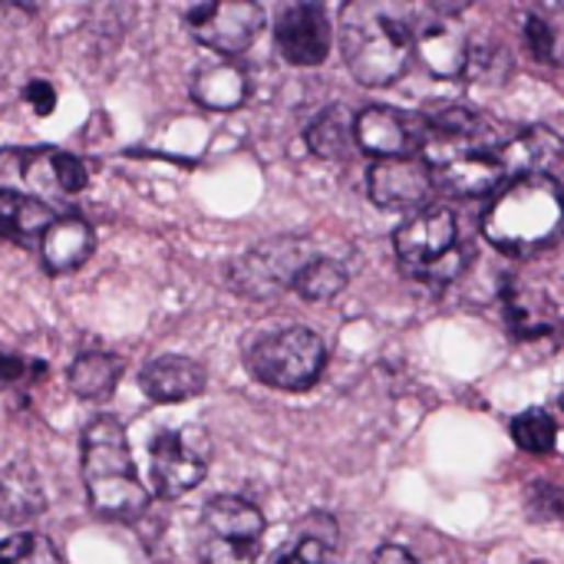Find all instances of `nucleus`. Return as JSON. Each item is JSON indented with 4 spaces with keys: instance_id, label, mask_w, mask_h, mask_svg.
Returning <instances> with one entry per match:
<instances>
[{
    "instance_id": "1",
    "label": "nucleus",
    "mask_w": 564,
    "mask_h": 564,
    "mask_svg": "<svg viewBox=\"0 0 564 564\" xmlns=\"http://www.w3.org/2000/svg\"><path fill=\"white\" fill-rule=\"evenodd\" d=\"M340 54L360 87L396 83L413 57L409 11L383 0L350 4L340 14Z\"/></svg>"
},
{
    "instance_id": "2",
    "label": "nucleus",
    "mask_w": 564,
    "mask_h": 564,
    "mask_svg": "<svg viewBox=\"0 0 564 564\" xmlns=\"http://www.w3.org/2000/svg\"><path fill=\"white\" fill-rule=\"evenodd\" d=\"M561 215L554 179H511L492 195L482 215V235L508 258H531L557 241Z\"/></svg>"
},
{
    "instance_id": "3",
    "label": "nucleus",
    "mask_w": 564,
    "mask_h": 564,
    "mask_svg": "<svg viewBox=\"0 0 564 564\" xmlns=\"http://www.w3.org/2000/svg\"><path fill=\"white\" fill-rule=\"evenodd\" d=\"M83 485L93 511L116 521H136L149 508L139 482L126 426L116 416H97L83 429Z\"/></svg>"
},
{
    "instance_id": "4",
    "label": "nucleus",
    "mask_w": 564,
    "mask_h": 564,
    "mask_svg": "<svg viewBox=\"0 0 564 564\" xmlns=\"http://www.w3.org/2000/svg\"><path fill=\"white\" fill-rule=\"evenodd\" d=\"M403 271L426 284H449L462 274L465 255L459 248L455 215L442 205L416 208L393 235Z\"/></svg>"
},
{
    "instance_id": "5",
    "label": "nucleus",
    "mask_w": 564,
    "mask_h": 564,
    "mask_svg": "<svg viewBox=\"0 0 564 564\" xmlns=\"http://www.w3.org/2000/svg\"><path fill=\"white\" fill-rule=\"evenodd\" d=\"M264 538V515L241 495H215L195 528L199 564H255Z\"/></svg>"
},
{
    "instance_id": "6",
    "label": "nucleus",
    "mask_w": 564,
    "mask_h": 564,
    "mask_svg": "<svg viewBox=\"0 0 564 564\" xmlns=\"http://www.w3.org/2000/svg\"><path fill=\"white\" fill-rule=\"evenodd\" d=\"M245 360L258 383L297 393V390H311L320 380L327 363V347L307 327H284L251 343Z\"/></svg>"
},
{
    "instance_id": "7",
    "label": "nucleus",
    "mask_w": 564,
    "mask_h": 564,
    "mask_svg": "<svg viewBox=\"0 0 564 564\" xmlns=\"http://www.w3.org/2000/svg\"><path fill=\"white\" fill-rule=\"evenodd\" d=\"M314 245L297 235H281L255 245L228 264V284L238 297L271 301L284 287H294L297 274L314 261Z\"/></svg>"
},
{
    "instance_id": "8",
    "label": "nucleus",
    "mask_w": 564,
    "mask_h": 564,
    "mask_svg": "<svg viewBox=\"0 0 564 564\" xmlns=\"http://www.w3.org/2000/svg\"><path fill=\"white\" fill-rule=\"evenodd\" d=\"M212 462V442L205 429L199 426H182V429H166L153 439L149 445V475L159 492V498H179L192 492Z\"/></svg>"
},
{
    "instance_id": "9",
    "label": "nucleus",
    "mask_w": 564,
    "mask_h": 564,
    "mask_svg": "<svg viewBox=\"0 0 564 564\" xmlns=\"http://www.w3.org/2000/svg\"><path fill=\"white\" fill-rule=\"evenodd\" d=\"M192 37L215 50V54H245L261 27H264V11L251 0H232V4H199L185 14Z\"/></svg>"
},
{
    "instance_id": "10",
    "label": "nucleus",
    "mask_w": 564,
    "mask_h": 564,
    "mask_svg": "<svg viewBox=\"0 0 564 564\" xmlns=\"http://www.w3.org/2000/svg\"><path fill=\"white\" fill-rule=\"evenodd\" d=\"M330 37L324 4H287L274 18V44L291 67H320L330 54Z\"/></svg>"
},
{
    "instance_id": "11",
    "label": "nucleus",
    "mask_w": 564,
    "mask_h": 564,
    "mask_svg": "<svg viewBox=\"0 0 564 564\" xmlns=\"http://www.w3.org/2000/svg\"><path fill=\"white\" fill-rule=\"evenodd\" d=\"M370 199L390 212H416L432 195V169L419 156L376 159L366 176Z\"/></svg>"
},
{
    "instance_id": "12",
    "label": "nucleus",
    "mask_w": 564,
    "mask_h": 564,
    "mask_svg": "<svg viewBox=\"0 0 564 564\" xmlns=\"http://www.w3.org/2000/svg\"><path fill=\"white\" fill-rule=\"evenodd\" d=\"M353 143L376 159L419 153V116H403L390 106H366L353 116Z\"/></svg>"
},
{
    "instance_id": "13",
    "label": "nucleus",
    "mask_w": 564,
    "mask_h": 564,
    "mask_svg": "<svg viewBox=\"0 0 564 564\" xmlns=\"http://www.w3.org/2000/svg\"><path fill=\"white\" fill-rule=\"evenodd\" d=\"M469 37L449 14H432L413 31V54L439 80H459L469 60Z\"/></svg>"
},
{
    "instance_id": "14",
    "label": "nucleus",
    "mask_w": 564,
    "mask_h": 564,
    "mask_svg": "<svg viewBox=\"0 0 564 564\" xmlns=\"http://www.w3.org/2000/svg\"><path fill=\"white\" fill-rule=\"evenodd\" d=\"M505 169L498 166L492 149H472L459 153L439 166H432V185L442 189L452 199H482L495 195L505 185Z\"/></svg>"
},
{
    "instance_id": "15",
    "label": "nucleus",
    "mask_w": 564,
    "mask_h": 564,
    "mask_svg": "<svg viewBox=\"0 0 564 564\" xmlns=\"http://www.w3.org/2000/svg\"><path fill=\"white\" fill-rule=\"evenodd\" d=\"M498 166L505 169V179H554L557 162H561V139L548 126H531L498 146H492Z\"/></svg>"
},
{
    "instance_id": "16",
    "label": "nucleus",
    "mask_w": 564,
    "mask_h": 564,
    "mask_svg": "<svg viewBox=\"0 0 564 564\" xmlns=\"http://www.w3.org/2000/svg\"><path fill=\"white\" fill-rule=\"evenodd\" d=\"M208 383V373L199 360L192 357H179V353H169V357H156L153 363L143 366L139 373V386L143 393L153 399V403H185V399H195L202 396Z\"/></svg>"
},
{
    "instance_id": "17",
    "label": "nucleus",
    "mask_w": 564,
    "mask_h": 564,
    "mask_svg": "<svg viewBox=\"0 0 564 564\" xmlns=\"http://www.w3.org/2000/svg\"><path fill=\"white\" fill-rule=\"evenodd\" d=\"M0 192L27 195L47 205L57 189L54 179V149H4L0 153Z\"/></svg>"
},
{
    "instance_id": "18",
    "label": "nucleus",
    "mask_w": 564,
    "mask_h": 564,
    "mask_svg": "<svg viewBox=\"0 0 564 564\" xmlns=\"http://www.w3.org/2000/svg\"><path fill=\"white\" fill-rule=\"evenodd\" d=\"M93 248H97V235L90 222L80 215H60L41 235V255H44L47 271L54 274L77 271L93 255Z\"/></svg>"
},
{
    "instance_id": "19",
    "label": "nucleus",
    "mask_w": 564,
    "mask_h": 564,
    "mask_svg": "<svg viewBox=\"0 0 564 564\" xmlns=\"http://www.w3.org/2000/svg\"><path fill=\"white\" fill-rule=\"evenodd\" d=\"M501 314H505L508 330L518 340H541V337L554 334V327H557L554 304L541 291L521 287L518 281H508L501 287Z\"/></svg>"
},
{
    "instance_id": "20",
    "label": "nucleus",
    "mask_w": 564,
    "mask_h": 564,
    "mask_svg": "<svg viewBox=\"0 0 564 564\" xmlns=\"http://www.w3.org/2000/svg\"><path fill=\"white\" fill-rule=\"evenodd\" d=\"M44 508H47V495L31 462H11L0 472V521L27 524L37 515H44Z\"/></svg>"
},
{
    "instance_id": "21",
    "label": "nucleus",
    "mask_w": 564,
    "mask_h": 564,
    "mask_svg": "<svg viewBox=\"0 0 564 564\" xmlns=\"http://www.w3.org/2000/svg\"><path fill=\"white\" fill-rule=\"evenodd\" d=\"M192 100L212 113H232L248 100V74L235 64H212L192 77Z\"/></svg>"
},
{
    "instance_id": "22",
    "label": "nucleus",
    "mask_w": 564,
    "mask_h": 564,
    "mask_svg": "<svg viewBox=\"0 0 564 564\" xmlns=\"http://www.w3.org/2000/svg\"><path fill=\"white\" fill-rule=\"evenodd\" d=\"M337 541H340L337 518L327 511H307L301 521H294V528L281 548H287L304 564H327V557L337 551Z\"/></svg>"
},
{
    "instance_id": "23",
    "label": "nucleus",
    "mask_w": 564,
    "mask_h": 564,
    "mask_svg": "<svg viewBox=\"0 0 564 564\" xmlns=\"http://www.w3.org/2000/svg\"><path fill=\"white\" fill-rule=\"evenodd\" d=\"M123 380V360L103 350H87L70 366V390L80 399H110Z\"/></svg>"
},
{
    "instance_id": "24",
    "label": "nucleus",
    "mask_w": 564,
    "mask_h": 564,
    "mask_svg": "<svg viewBox=\"0 0 564 564\" xmlns=\"http://www.w3.org/2000/svg\"><path fill=\"white\" fill-rule=\"evenodd\" d=\"M307 149L320 159H347L353 149V113L343 103L327 106L307 126Z\"/></svg>"
},
{
    "instance_id": "25",
    "label": "nucleus",
    "mask_w": 564,
    "mask_h": 564,
    "mask_svg": "<svg viewBox=\"0 0 564 564\" xmlns=\"http://www.w3.org/2000/svg\"><path fill=\"white\" fill-rule=\"evenodd\" d=\"M54 218H57L54 208L37 199L0 192V238H14V241L37 238L47 232Z\"/></svg>"
},
{
    "instance_id": "26",
    "label": "nucleus",
    "mask_w": 564,
    "mask_h": 564,
    "mask_svg": "<svg viewBox=\"0 0 564 564\" xmlns=\"http://www.w3.org/2000/svg\"><path fill=\"white\" fill-rule=\"evenodd\" d=\"M511 439L518 442V449L531 452V455H548L557 442V422L551 413L544 409H524L508 422Z\"/></svg>"
},
{
    "instance_id": "27",
    "label": "nucleus",
    "mask_w": 564,
    "mask_h": 564,
    "mask_svg": "<svg viewBox=\"0 0 564 564\" xmlns=\"http://www.w3.org/2000/svg\"><path fill=\"white\" fill-rule=\"evenodd\" d=\"M347 287V271L330 261V258H314L294 281V291L311 301V304H320V301H330L337 297L340 291Z\"/></svg>"
},
{
    "instance_id": "28",
    "label": "nucleus",
    "mask_w": 564,
    "mask_h": 564,
    "mask_svg": "<svg viewBox=\"0 0 564 564\" xmlns=\"http://www.w3.org/2000/svg\"><path fill=\"white\" fill-rule=\"evenodd\" d=\"M0 564H64V557L50 538L37 531H21L0 541Z\"/></svg>"
},
{
    "instance_id": "29",
    "label": "nucleus",
    "mask_w": 564,
    "mask_h": 564,
    "mask_svg": "<svg viewBox=\"0 0 564 564\" xmlns=\"http://www.w3.org/2000/svg\"><path fill=\"white\" fill-rule=\"evenodd\" d=\"M524 44L534 54V60H541L548 67H557V34H554V27L544 18L531 14L524 21Z\"/></svg>"
},
{
    "instance_id": "30",
    "label": "nucleus",
    "mask_w": 564,
    "mask_h": 564,
    "mask_svg": "<svg viewBox=\"0 0 564 564\" xmlns=\"http://www.w3.org/2000/svg\"><path fill=\"white\" fill-rule=\"evenodd\" d=\"M54 179H57L60 195H77V192H83V189H87L90 172H87L83 159H77V156H70V153L54 149Z\"/></svg>"
},
{
    "instance_id": "31",
    "label": "nucleus",
    "mask_w": 564,
    "mask_h": 564,
    "mask_svg": "<svg viewBox=\"0 0 564 564\" xmlns=\"http://www.w3.org/2000/svg\"><path fill=\"white\" fill-rule=\"evenodd\" d=\"M528 511L538 521H557L561 518V492L554 485H548V482L531 485V492H528Z\"/></svg>"
},
{
    "instance_id": "32",
    "label": "nucleus",
    "mask_w": 564,
    "mask_h": 564,
    "mask_svg": "<svg viewBox=\"0 0 564 564\" xmlns=\"http://www.w3.org/2000/svg\"><path fill=\"white\" fill-rule=\"evenodd\" d=\"M24 100L34 106L37 116H50L54 106H57V93H54V87L47 80H31L27 90H24Z\"/></svg>"
},
{
    "instance_id": "33",
    "label": "nucleus",
    "mask_w": 564,
    "mask_h": 564,
    "mask_svg": "<svg viewBox=\"0 0 564 564\" xmlns=\"http://www.w3.org/2000/svg\"><path fill=\"white\" fill-rule=\"evenodd\" d=\"M370 564H419L406 548H396V544H383V548H376L373 551V557H370Z\"/></svg>"
},
{
    "instance_id": "34",
    "label": "nucleus",
    "mask_w": 564,
    "mask_h": 564,
    "mask_svg": "<svg viewBox=\"0 0 564 564\" xmlns=\"http://www.w3.org/2000/svg\"><path fill=\"white\" fill-rule=\"evenodd\" d=\"M24 360L21 357H11V353H0V386H8V383H18L24 376Z\"/></svg>"
},
{
    "instance_id": "35",
    "label": "nucleus",
    "mask_w": 564,
    "mask_h": 564,
    "mask_svg": "<svg viewBox=\"0 0 564 564\" xmlns=\"http://www.w3.org/2000/svg\"><path fill=\"white\" fill-rule=\"evenodd\" d=\"M268 564H304V561H301V557H294L287 548H278V551L268 557Z\"/></svg>"
},
{
    "instance_id": "36",
    "label": "nucleus",
    "mask_w": 564,
    "mask_h": 564,
    "mask_svg": "<svg viewBox=\"0 0 564 564\" xmlns=\"http://www.w3.org/2000/svg\"><path fill=\"white\" fill-rule=\"evenodd\" d=\"M531 564H544V561H531Z\"/></svg>"
}]
</instances>
